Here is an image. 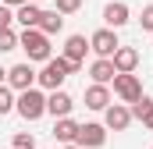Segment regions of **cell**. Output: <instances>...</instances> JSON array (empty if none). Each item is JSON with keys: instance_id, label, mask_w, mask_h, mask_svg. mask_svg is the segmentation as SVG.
I'll return each mask as SVG.
<instances>
[{"instance_id": "10", "label": "cell", "mask_w": 153, "mask_h": 149, "mask_svg": "<svg viewBox=\"0 0 153 149\" xmlns=\"http://www.w3.org/2000/svg\"><path fill=\"white\" fill-rule=\"evenodd\" d=\"M85 50H89V39L75 32V36H68V39H64V53H61V57H64L71 68H82V60H85Z\"/></svg>"}, {"instance_id": "6", "label": "cell", "mask_w": 153, "mask_h": 149, "mask_svg": "<svg viewBox=\"0 0 153 149\" xmlns=\"http://www.w3.org/2000/svg\"><path fill=\"white\" fill-rule=\"evenodd\" d=\"M103 142H107V128H103L100 121L78 124V139H75L78 149H103Z\"/></svg>"}, {"instance_id": "5", "label": "cell", "mask_w": 153, "mask_h": 149, "mask_svg": "<svg viewBox=\"0 0 153 149\" xmlns=\"http://www.w3.org/2000/svg\"><path fill=\"white\" fill-rule=\"evenodd\" d=\"M117 46H121V39H117L114 29H96V32L89 36V50L96 53V60H111L117 53Z\"/></svg>"}, {"instance_id": "15", "label": "cell", "mask_w": 153, "mask_h": 149, "mask_svg": "<svg viewBox=\"0 0 153 149\" xmlns=\"http://www.w3.org/2000/svg\"><path fill=\"white\" fill-rule=\"evenodd\" d=\"M114 64H111V60H93V64H89V78H93V85H111V82H114Z\"/></svg>"}, {"instance_id": "12", "label": "cell", "mask_w": 153, "mask_h": 149, "mask_svg": "<svg viewBox=\"0 0 153 149\" xmlns=\"http://www.w3.org/2000/svg\"><path fill=\"white\" fill-rule=\"evenodd\" d=\"M111 64H114L117 74H135V68H139V50L135 46H117V53L111 57Z\"/></svg>"}, {"instance_id": "7", "label": "cell", "mask_w": 153, "mask_h": 149, "mask_svg": "<svg viewBox=\"0 0 153 149\" xmlns=\"http://www.w3.org/2000/svg\"><path fill=\"white\" fill-rule=\"evenodd\" d=\"M7 89H14V92H25V89H36V68H32L29 60H22V64L7 68Z\"/></svg>"}, {"instance_id": "23", "label": "cell", "mask_w": 153, "mask_h": 149, "mask_svg": "<svg viewBox=\"0 0 153 149\" xmlns=\"http://www.w3.org/2000/svg\"><path fill=\"white\" fill-rule=\"evenodd\" d=\"M11 25H14V11L0 4V29H11Z\"/></svg>"}, {"instance_id": "9", "label": "cell", "mask_w": 153, "mask_h": 149, "mask_svg": "<svg viewBox=\"0 0 153 149\" xmlns=\"http://www.w3.org/2000/svg\"><path fill=\"white\" fill-rule=\"evenodd\" d=\"M132 21V11H128V4L125 0H111L107 7H103V29H121V25H128Z\"/></svg>"}, {"instance_id": "27", "label": "cell", "mask_w": 153, "mask_h": 149, "mask_svg": "<svg viewBox=\"0 0 153 149\" xmlns=\"http://www.w3.org/2000/svg\"><path fill=\"white\" fill-rule=\"evenodd\" d=\"M61 149H78V146H75V142H71V146H61Z\"/></svg>"}, {"instance_id": "24", "label": "cell", "mask_w": 153, "mask_h": 149, "mask_svg": "<svg viewBox=\"0 0 153 149\" xmlns=\"http://www.w3.org/2000/svg\"><path fill=\"white\" fill-rule=\"evenodd\" d=\"M139 121H143V128H146V131H153V107H150V110H143Z\"/></svg>"}, {"instance_id": "17", "label": "cell", "mask_w": 153, "mask_h": 149, "mask_svg": "<svg viewBox=\"0 0 153 149\" xmlns=\"http://www.w3.org/2000/svg\"><path fill=\"white\" fill-rule=\"evenodd\" d=\"M61 29H64V18H61V14H57L53 7L39 14V32H43V36H46V39H50V36H57Z\"/></svg>"}, {"instance_id": "18", "label": "cell", "mask_w": 153, "mask_h": 149, "mask_svg": "<svg viewBox=\"0 0 153 149\" xmlns=\"http://www.w3.org/2000/svg\"><path fill=\"white\" fill-rule=\"evenodd\" d=\"M14 100H18V92H14V89H7V85H0V117L14 114Z\"/></svg>"}, {"instance_id": "3", "label": "cell", "mask_w": 153, "mask_h": 149, "mask_svg": "<svg viewBox=\"0 0 153 149\" xmlns=\"http://www.w3.org/2000/svg\"><path fill=\"white\" fill-rule=\"evenodd\" d=\"M14 114H22L25 121H39L43 114H46V92L43 89H25V92H18V100H14Z\"/></svg>"}, {"instance_id": "14", "label": "cell", "mask_w": 153, "mask_h": 149, "mask_svg": "<svg viewBox=\"0 0 153 149\" xmlns=\"http://www.w3.org/2000/svg\"><path fill=\"white\" fill-rule=\"evenodd\" d=\"M39 14H43L39 4H22V7H14V21L22 25V32H25V29H39Z\"/></svg>"}, {"instance_id": "4", "label": "cell", "mask_w": 153, "mask_h": 149, "mask_svg": "<svg viewBox=\"0 0 153 149\" xmlns=\"http://www.w3.org/2000/svg\"><path fill=\"white\" fill-rule=\"evenodd\" d=\"M114 96L125 103V107H132V103H139L146 92H143V82H139V74H114Z\"/></svg>"}, {"instance_id": "21", "label": "cell", "mask_w": 153, "mask_h": 149, "mask_svg": "<svg viewBox=\"0 0 153 149\" xmlns=\"http://www.w3.org/2000/svg\"><path fill=\"white\" fill-rule=\"evenodd\" d=\"M11 149H36V139H32V131H18V135L11 139Z\"/></svg>"}, {"instance_id": "26", "label": "cell", "mask_w": 153, "mask_h": 149, "mask_svg": "<svg viewBox=\"0 0 153 149\" xmlns=\"http://www.w3.org/2000/svg\"><path fill=\"white\" fill-rule=\"evenodd\" d=\"M0 85H7V68L0 64Z\"/></svg>"}, {"instance_id": "13", "label": "cell", "mask_w": 153, "mask_h": 149, "mask_svg": "<svg viewBox=\"0 0 153 149\" xmlns=\"http://www.w3.org/2000/svg\"><path fill=\"white\" fill-rule=\"evenodd\" d=\"M85 107L103 114L111 107V85H89V89H85Z\"/></svg>"}, {"instance_id": "8", "label": "cell", "mask_w": 153, "mask_h": 149, "mask_svg": "<svg viewBox=\"0 0 153 149\" xmlns=\"http://www.w3.org/2000/svg\"><path fill=\"white\" fill-rule=\"evenodd\" d=\"M128 124H132V110L125 103H111L103 110V128L107 131H128Z\"/></svg>"}, {"instance_id": "2", "label": "cell", "mask_w": 153, "mask_h": 149, "mask_svg": "<svg viewBox=\"0 0 153 149\" xmlns=\"http://www.w3.org/2000/svg\"><path fill=\"white\" fill-rule=\"evenodd\" d=\"M18 46L25 50V57H29V64H46L50 57H53V46H50V39L43 36L39 29H25V32H18Z\"/></svg>"}, {"instance_id": "16", "label": "cell", "mask_w": 153, "mask_h": 149, "mask_svg": "<svg viewBox=\"0 0 153 149\" xmlns=\"http://www.w3.org/2000/svg\"><path fill=\"white\" fill-rule=\"evenodd\" d=\"M53 139H57V142H64V146H71V142L78 139V124L71 121V117L53 121Z\"/></svg>"}, {"instance_id": "22", "label": "cell", "mask_w": 153, "mask_h": 149, "mask_svg": "<svg viewBox=\"0 0 153 149\" xmlns=\"http://www.w3.org/2000/svg\"><path fill=\"white\" fill-rule=\"evenodd\" d=\"M139 25H143V32H153V4L143 7V14H139Z\"/></svg>"}, {"instance_id": "19", "label": "cell", "mask_w": 153, "mask_h": 149, "mask_svg": "<svg viewBox=\"0 0 153 149\" xmlns=\"http://www.w3.org/2000/svg\"><path fill=\"white\" fill-rule=\"evenodd\" d=\"M18 50V32L14 29H0V53H11Z\"/></svg>"}, {"instance_id": "1", "label": "cell", "mask_w": 153, "mask_h": 149, "mask_svg": "<svg viewBox=\"0 0 153 149\" xmlns=\"http://www.w3.org/2000/svg\"><path fill=\"white\" fill-rule=\"evenodd\" d=\"M78 71H82V68H71L64 57H50V60L43 64V71H36V85L46 89V92H57V89H64L68 74H78Z\"/></svg>"}, {"instance_id": "20", "label": "cell", "mask_w": 153, "mask_h": 149, "mask_svg": "<svg viewBox=\"0 0 153 149\" xmlns=\"http://www.w3.org/2000/svg\"><path fill=\"white\" fill-rule=\"evenodd\" d=\"M78 7H82V0H53V11H57L61 18H68V14H75Z\"/></svg>"}, {"instance_id": "11", "label": "cell", "mask_w": 153, "mask_h": 149, "mask_svg": "<svg viewBox=\"0 0 153 149\" xmlns=\"http://www.w3.org/2000/svg\"><path fill=\"white\" fill-rule=\"evenodd\" d=\"M71 107H75V100H71L64 89H57V92H50V96H46V114H50L53 121L71 117Z\"/></svg>"}, {"instance_id": "25", "label": "cell", "mask_w": 153, "mask_h": 149, "mask_svg": "<svg viewBox=\"0 0 153 149\" xmlns=\"http://www.w3.org/2000/svg\"><path fill=\"white\" fill-rule=\"evenodd\" d=\"M0 4H4V7H11V11H14V7H22V4H43V0H0Z\"/></svg>"}]
</instances>
